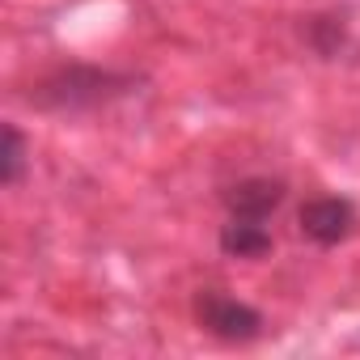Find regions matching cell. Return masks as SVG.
<instances>
[{"instance_id":"5b68a950","label":"cell","mask_w":360,"mask_h":360,"mask_svg":"<svg viewBox=\"0 0 360 360\" xmlns=\"http://www.w3.org/2000/svg\"><path fill=\"white\" fill-rule=\"evenodd\" d=\"M221 250L229 259H263L271 250V229L267 221H250V217H229L221 229Z\"/></svg>"},{"instance_id":"3957f363","label":"cell","mask_w":360,"mask_h":360,"mask_svg":"<svg viewBox=\"0 0 360 360\" xmlns=\"http://www.w3.org/2000/svg\"><path fill=\"white\" fill-rule=\"evenodd\" d=\"M352 229H356V204L352 200L322 195V200H309L301 208V233L318 246H339L352 238Z\"/></svg>"},{"instance_id":"277c9868","label":"cell","mask_w":360,"mask_h":360,"mask_svg":"<svg viewBox=\"0 0 360 360\" xmlns=\"http://www.w3.org/2000/svg\"><path fill=\"white\" fill-rule=\"evenodd\" d=\"M229 217H250V221H271V212L284 204V183L280 178H242L225 195Z\"/></svg>"},{"instance_id":"7a4b0ae2","label":"cell","mask_w":360,"mask_h":360,"mask_svg":"<svg viewBox=\"0 0 360 360\" xmlns=\"http://www.w3.org/2000/svg\"><path fill=\"white\" fill-rule=\"evenodd\" d=\"M195 318L204 330H212L217 339H229V343H246L263 330V314L221 288H204L195 297Z\"/></svg>"},{"instance_id":"8992f818","label":"cell","mask_w":360,"mask_h":360,"mask_svg":"<svg viewBox=\"0 0 360 360\" xmlns=\"http://www.w3.org/2000/svg\"><path fill=\"white\" fill-rule=\"evenodd\" d=\"M22 165H26V140L13 123H5V153H0V178H5V187L22 183Z\"/></svg>"},{"instance_id":"6da1fadb","label":"cell","mask_w":360,"mask_h":360,"mask_svg":"<svg viewBox=\"0 0 360 360\" xmlns=\"http://www.w3.org/2000/svg\"><path fill=\"white\" fill-rule=\"evenodd\" d=\"M131 85V77H115V72H98V68H64L51 81L39 85V102L43 106H94L110 94H123Z\"/></svg>"}]
</instances>
